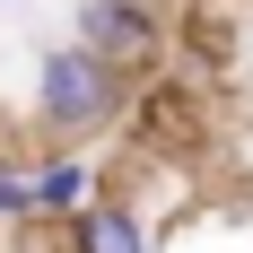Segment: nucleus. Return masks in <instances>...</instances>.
Instances as JSON below:
<instances>
[{
	"label": "nucleus",
	"instance_id": "obj_1",
	"mask_svg": "<svg viewBox=\"0 0 253 253\" xmlns=\"http://www.w3.org/2000/svg\"><path fill=\"white\" fill-rule=\"evenodd\" d=\"M131 114V87L105 61H87L79 44H52L44 61H35V123L70 149V140H87V131H105V123H123Z\"/></svg>",
	"mask_w": 253,
	"mask_h": 253
},
{
	"label": "nucleus",
	"instance_id": "obj_2",
	"mask_svg": "<svg viewBox=\"0 0 253 253\" xmlns=\"http://www.w3.org/2000/svg\"><path fill=\"white\" fill-rule=\"evenodd\" d=\"M70 44L131 87V79H149L175 52V26H166V0H79V35Z\"/></svg>",
	"mask_w": 253,
	"mask_h": 253
},
{
	"label": "nucleus",
	"instance_id": "obj_3",
	"mask_svg": "<svg viewBox=\"0 0 253 253\" xmlns=\"http://www.w3.org/2000/svg\"><path fill=\"white\" fill-rule=\"evenodd\" d=\"M61 253H157V227L140 218V201L123 192H87L61 218Z\"/></svg>",
	"mask_w": 253,
	"mask_h": 253
},
{
	"label": "nucleus",
	"instance_id": "obj_4",
	"mask_svg": "<svg viewBox=\"0 0 253 253\" xmlns=\"http://www.w3.org/2000/svg\"><path fill=\"white\" fill-rule=\"evenodd\" d=\"M87 192H96V166H87V157H70V149L44 157V166L26 175V227H35V218H44V227H61Z\"/></svg>",
	"mask_w": 253,
	"mask_h": 253
},
{
	"label": "nucleus",
	"instance_id": "obj_5",
	"mask_svg": "<svg viewBox=\"0 0 253 253\" xmlns=\"http://www.w3.org/2000/svg\"><path fill=\"white\" fill-rule=\"evenodd\" d=\"M0 227H26V175L0 157Z\"/></svg>",
	"mask_w": 253,
	"mask_h": 253
}]
</instances>
